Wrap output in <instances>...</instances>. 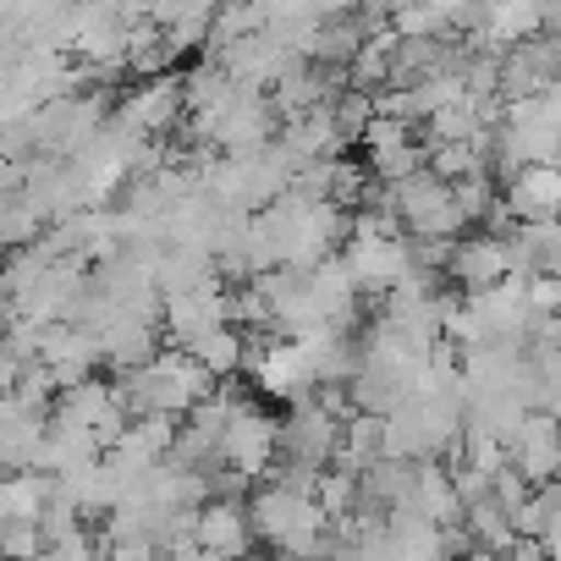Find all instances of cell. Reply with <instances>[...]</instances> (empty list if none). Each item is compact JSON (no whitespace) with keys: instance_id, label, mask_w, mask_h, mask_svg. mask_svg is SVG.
<instances>
[{"instance_id":"6da1fadb","label":"cell","mask_w":561,"mask_h":561,"mask_svg":"<svg viewBox=\"0 0 561 561\" xmlns=\"http://www.w3.org/2000/svg\"><path fill=\"white\" fill-rule=\"evenodd\" d=\"M253 534L280 556V561H320L331 545V512L320 506V490H298V484H280L270 479L264 490H253L248 501Z\"/></svg>"},{"instance_id":"7a4b0ae2","label":"cell","mask_w":561,"mask_h":561,"mask_svg":"<svg viewBox=\"0 0 561 561\" xmlns=\"http://www.w3.org/2000/svg\"><path fill=\"white\" fill-rule=\"evenodd\" d=\"M116 391H122V402H127L133 419H171V424H187V419L215 397V375H209L193 353L171 347V353L149 358L144 369L122 375Z\"/></svg>"},{"instance_id":"3957f363","label":"cell","mask_w":561,"mask_h":561,"mask_svg":"<svg viewBox=\"0 0 561 561\" xmlns=\"http://www.w3.org/2000/svg\"><path fill=\"white\" fill-rule=\"evenodd\" d=\"M391 204H397V220L413 242H457L468 215L457 204V182L435 176V171H419L408 182L391 187Z\"/></svg>"},{"instance_id":"277c9868","label":"cell","mask_w":561,"mask_h":561,"mask_svg":"<svg viewBox=\"0 0 561 561\" xmlns=\"http://www.w3.org/2000/svg\"><path fill=\"white\" fill-rule=\"evenodd\" d=\"M275 457H280V424L264 419V408L242 397V408H237V419L220 440V473L226 479H259V473H270Z\"/></svg>"},{"instance_id":"5b68a950","label":"cell","mask_w":561,"mask_h":561,"mask_svg":"<svg viewBox=\"0 0 561 561\" xmlns=\"http://www.w3.org/2000/svg\"><path fill=\"white\" fill-rule=\"evenodd\" d=\"M506 468L528 490H550V479H561V424L550 413H528L506 435Z\"/></svg>"},{"instance_id":"8992f818","label":"cell","mask_w":561,"mask_h":561,"mask_svg":"<svg viewBox=\"0 0 561 561\" xmlns=\"http://www.w3.org/2000/svg\"><path fill=\"white\" fill-rule=\"evenodd\" d=\"M501 209L512 215V226H550L561 220V165H534L506 176Z\"/></svg>"},{"instance_id":"52a82bcc","label":"cell","mask_w":561,"mask_h":561,"mask_svg":"<svg viewBox=\"0 0 561 561\" xmlns=\"http://www.w3.org/2000/svg\"><path fill=\"white\" fill-rule=\"evenodd\" d=\"M451 280L468 293V298H484V293H495V287H506L512 280V253H506V242L501 237H462L457 248H451Z\"/></svg>"},{"instance_id":"ba28073f","label":"cell","mask_w":561,"mask_h":561,"mask_svg":"<svg viewBox=\"0 0 561 561\" xmlns=\"http://www.w3.org/2000/svg\"><path fill=\"white\" fill-rule=\"evenodd\" d=\"M253 517H248V506H237V501H209L204 512H198V545L209 550V556H220V561H242L248 550H253Z\"/></svg>"},{"instance_id":"9c48e42d","label":"cell","mask_w":561,"mask_h":561,"mask_svg":"<svg viewBox=\"0 0 561 561\" xmlns=\"http://www.w3.org/2000/svg\"><path fill=\"white\" fill-rule=\"evenodd\" d=\"M473 561H512V556H495V550H479Z\"/></svg>"}]
</instances>
